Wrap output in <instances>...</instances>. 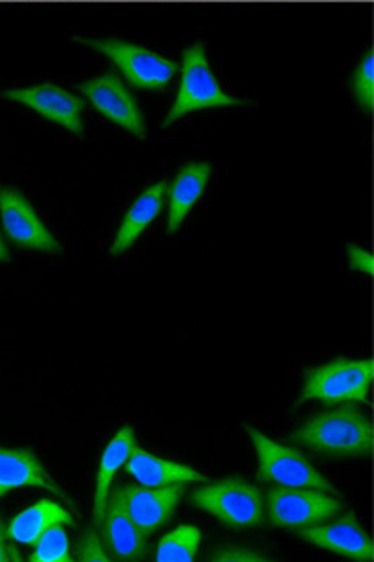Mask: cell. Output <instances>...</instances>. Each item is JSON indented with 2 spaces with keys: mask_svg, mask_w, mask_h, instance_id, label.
I'll list each match as a JSON object with an SVG mask.
<instances>
[{
  "mask_svg": "<svg viewBox=\"0 0 374 562\" xmlns=\"http://www.w3.org/2000/svg\"><path fill=\"white\" fill-rule=\"evenodd\" d=\"M291 442L326 459H366L373 450V428L356 403H340L305 419Z\"/></svg>",
  "mask_w": 374,
  "mask_h": 562,
  "instance_id": "obj_1",
  "label": "cell"
},
{
  "mask_svg": "<svg viewBox=\"0 0 374 562\" xmlns=\"http://www.w3.org/2000/svg\"><path fill=\"white\" fill-rule=\"evenodd\" d=\"M191 499L229 530H252L267 519L262 491L240 476H227L195 488Z\"/></svg>",
  "mask_w": 374,
  "mask_h": 562,
  "instance_id": "obj_2",
  "label": "cell"
},
{
  "mask_svg": "<svg viewBox=\"0 0 374 562\" xmlns=\"http://www.w3.org/2000/svg\"><path fill=\"white\" fill-rule=\"evenodd\" d=\"M371 383L373 362L369 358H333L328 364L305 372L301 401L326 405L362 403L369 400Z\"/></svg>",
  "mask_w": 374,
  "mask_h": 562,
  "instance_id": "obj_3",
  "label": "cell"
},
{
  "mask_svg": "<svg viewBox=\"0 0 374 562\" xmlns=\"http://www.w3.org/2000/svg\"><path fill=\"white\" fill-rule=\"evenodd\" d=\"M240 99L224 92L217 78L211 70L209 59L205 47L201 44L191 45L182 56L180 70V87L177 99L170 106V113L165 119V127L174 125L179 119L203 111V109H229L240 106Z\"/></svg>",
  "mask_w": 374,
  "mask_h": 562,
  "instance_id": "obj_4",
  "label": "cell"
},
{
  "mask_svg": "<svg viewBox=\"0 0 374 562\" xmlns=\"http://www.w3.org/2000/svg\"><path fill=\"white\" fill-rule=\"evenodd\" d=\"M248 436L254 445L258 479L262 483H270L276 487L319 488L336 493L328 479H324V474H319V471L311 467V462L295 448L270 440L267 434L252 426L248 428Z\"/></svg>",
  "mask_w": 374,
  "mask_h": 562,
  "instance_id": "obj_5",
  "label": "cell"
},
{
  "mask_svg": "<svg viewBox=\"0 0 374 562\" xmlns=\"http://www.w3.org/2000/svg\"><path fill=\"white\" fill-rule=\"evenodd\" d=\"M267 518L274 528L299 530L336 518L344 512V502L319 488L274 487L264 495Z\"/></svg>",
  "mask_w": 374,
  "mask_h": 562,
  "instance_id": "obj_6",
  "label": "cell"
},
{
  "mask_svg": "<svg viewBox=\"0 0 374 562\" xmlns=\"http://www.w3.org/2000/svg\"><path fill=\"white\" fill-rule=\"evenodd\" d=\"M76 42L90 45L111 59L135 89L165 90L177 76V64L158 56L150 47L120 42V40H90L76 37Z\"/></svg>",
  "mask_w": 374,
  "mask_h": 562,
  "instance_id": "obj_7",
  "label": "cell"
},
{
  "mask_svg": "<svg viewBox=\"0 0 374 562\" xmlns=\"http://www.w3.org/2000/svg\"><path fill=\"white\" fill-rule=\"evenodd\" d=\"M0 220L16 246L37 252L60 254L58 239L45 227L30 201L15 189H0Z\"/></svg>",
  "mask_w": 374,
  "mask_h": 562,
  "instance_id": "obj_8",
  "label": "cell"
},
{
  "mask_svg": "<svg viewBox=\"0 0 374 562\" xmlns=\"http://www.w3.org/2000/svg\"><path fill=\"white\" fill-rule=\"evenodd\" d=\"M80 92L111 123L120 125L125 132L137 137L146 135V121L141 115L139 103L132 94V90L125 87V82H121L120 76H97L89 82H84L80 87Z\"/></svg>",
  "mask_w": 374,
  "mask_h": 562,
  "instance_id": "obj_9",
  "label": "cell"
},
{
  "mask_svg": "<svg viewBox=\"0 0 374 562\" xmlns=\"http://www.w3.org/2000/svg\"><path fill=\"white\" fill-rule=\"evenodd\" d=\"M295 533L307 544L328 550L350 561H373L371 536L362 528L354 514H345L344 518H331L315 526L299 528Z\"/></svg>",
  "mask_w": 374,
  "mask_h": 562,
  "instance_id": "obj_10",
  "label": "cell"
},
{
  "mask_svg": "<svg viewBox=\"0 0 374 562\" xmlns=\"http://www.w3.org/2000/svg\"><path fill=\"white\" fill-rule=\"evenodd\" d=\"M7 101L23 104L37 115L58 123L75 135L84 134V103L72 92L56 85H35L25 89H11L4 92Z\"/></svg>",
  "mask_w": 374,
  "mask_h": 562,
  "instance_id": "obj_11",
  "label": "cell"
},
{
  "mask_svg": "<svg viewBox=\"0 0 374 562\" xmlns=\"http://www.w3.org/2000/svg\"><path fill=\"white\" fill-rule=\"evenodd\" d=\"M113 493L120 497L125 512L132 516L135 524L150 536L174 516L182 499V485H168V487L120 485L113 488Z\"/></svg>",
  "mask_w": 374,
  "mask_h": 562,
  "instance_id": "obj_12",
  "label": "cell"
},
{
  "mask_svg": "<svg viewBox=\"0 0 374 562\" xmlns=\"http://www.w3.org/2000/svg\"><path fill=\"white\" fill-rule=\"evenodd\" d=\"M101 533L109 554L117 561H144L148 557V533L125 512L115 493H109Z\"/></svg>",
  "mask_w": 374,
  "mask_h": 562,
  "instance_id": "obj_13",
  "label": "cell"
},
{
  "mask_svg": "<svg viewBox=\"0 0 374 562\" xmlns=\"http://www.w3.org/2000/svg\"><path fill=\"white\" fill-rule=\"evenodd\" d=\"M45 488L64 499L66 493L47 473L42 460L27 448L0 446V499L15 488Z\"/></svg>",
  "mask_w": 374,
  "mask_h": 562,
  "instance_id": "obj_14",
  "label": "cell"
},
{
  "mask_svg": "<svg viewBox=\"0 0 374 562\" xmlns=\"http://www.w3.org/2000/svg\"><path fill=\"white\" fill-rule=\"evenodd\" d=\"M127 474H132L139 485L146 487H168V485H191L205 481V474L199 473L186 464L156 457L148 450L135 446L125 460Z\"/></svg>",
  "mask_w": 374,
  "mask_h": 562,
  "instance_id": "obj_15",
  "label": "cell"
},
{
  "mask_svg": "<svg viewBox=\"0 0 374 562\" xmlns=\"http://www.w3.org/2000/svg\"><path fill=\"white\" fill-rule=\"evenodd\" d=\"M211 164L191 162L180 168L179 175L174 178L172 187L168 189V217H166V229L168 234H177L182 223L186 222L189 213L195 209L196 203L205 193V187L209 182Z\"/></svg>",
  "mask_w": 374,
  "mask_h": 562,
  "instance_id": "obj_16",
  "label": "cell"
},
{
  "mask_svg": "<svg viewBox=\"0 0 374 562\" xmlns=\"http://www.w3.org/2000/svg\"><path fill=\"white\" fill-rule=\"evenodd\" d=\"M166 193H168L166 182H156L135 199L134 205L129 207L125 220L121 223L117 236L113 239V246L109 250L111 256H121L125 250H129L151 223L158 220L160 211L165 207Z\"/></svg>",
  "mask_w": 374,
  "mask_h": 562,
  "instance_id": "obj_17",
  "label": "cell"
},
{
  "mask_svg": "<svg viewBox=\"0 0 374 562\" xmlns=\"http://www.w3.org/2000/svg\"><path fill=\"white\" fill-rule=\"evenodd\" d=\"M135 446L137 442H135L134 428L125 426L115 434V438L109 442L101 457L99 469H97V483H94V502H92V518L97 526H101L105 516L106 499H109L115 473L125 464Z\"/></svg>",
  "mask_w": 374,
  "mask_h": 562,
  "instance_id": "obj_18",
  "label": "cell"
},
{
  "mask_svg": "<svg viewBox=\"0 0 374 562\" xmlns=\"http://www.w3.org/2000/svg\"><path fill=\"white\" fill-rule=\"evenodd\" d=\"M56 524H75L72 514L52 499H42L37 504L30 505L25 512H21L16 518L11 519L7 532L15 544H33L45 530H49Z\"/></svg>",
  "mask_w": 374,
  "mask_h": 562,
  "instance_id": "obj_19",
  "label": "cell"
},
{
  "mask_svg": "<svg viewBox=\"0 0 374 562\" xmlns=\"http://www.w3.org/2000/svg\"><path fill=\"white\" fill-rule=\"evenodd\" d=\"M201 530L191 524L179 526L177 530L166 533L158 542L154 559L158 562H191L195 561L201 548Z\"/></svg>",
  "mask_w": 374,
  "mask_h": 562,
  "instance_id": "obj_20",
  "label": "cell"
},
{
  "mask_svg": "<svg viewBox=\"0 0 374 562\" xmlns=\"http://www.w3.org/2000/svg\"><path fill=\"white\" fill-rule=\"evenodd\" d=\"M35 562H70V538L64 530V524H56L45 530L35 542L30 557Z\"/></svg>",
  "mask_w": 374,
  "mask_h": 562,
  "instance_id": "obj_21",
  "label": "cell"
},
{
  "mask_svg": "<svg viewBox=\"0 0 374 562\" xmlns=\"http://www.w3.org/2000/svg\"><path fill=\"white\" fill-rule=\"evenodd\" d=\"M373 56L366 54L352 76V97L360 109L371 111L374 103Z\"/></svg>",
  "mask_w": 374,
  "mask_h": 562,
  "instance_id": "obj_22",
  "label": "cell"
},
{
  "mask_svg": "<svg viewBox=\"0 0 374 562\" xmlns=\"http://www.w3.org/2000/svg\"><path fill=\"white\" fill-rule=\"evenodd\" d=\"M78 561L84 562H109L113 561V557L106 550L103 533L97 528H89L82 533L80 542H78Z\"/></svg>",
  "mask_w": 374,
  "mask_h": 562,
  "instance_id": "obj_23",
  "label": "cell"
},
{
  "mask_svg": "<svg viewBox=\"0 0 374 562\" xmlns=\"http://www.w3.org/2000/svg\"><path fill=\"white\" fill-rule=\"evenodd\" d=\"M345 256H348V267L352 268L359 274H373V254L364 248H360L356 244H348L345 248Z\"/></svg>",
  "mask_w": 374,
  "mask_h": 562,
  "instance_id": "obj_24",
  "label": "cell"
},
{
  "mask_svg": "<svg viewBox=\"0 0 374 562\" xmlns=\"http://www.w3.org/2000/svg\"><path fill=\"white\" fill-rule=\"evenodd\" d=\"M13 540L9 538V532L4 528V521L0 519V562L21 561V554L13 544Z\"/></svg>",
  "mask_w": 374,
  "mask_h": 562,
  "instance_id": "obj_25",
  "label": "cell"
},
{
  "mask_svg": "<svg viewBox=\"0 0 374 562\" xmlns=\"http://www.w3.org/2000/svg\"><path fill=\"white\" fill-rule=\"evenodd\" d=\"M9 260H11V252H9V248L2 239V234H0V262H9Z\"/></svg>",
  "mask_w": 374,
  "mask_h": 562,
  "instance_id": "obj_26",
  "label": "cell"
}]
</instances>
